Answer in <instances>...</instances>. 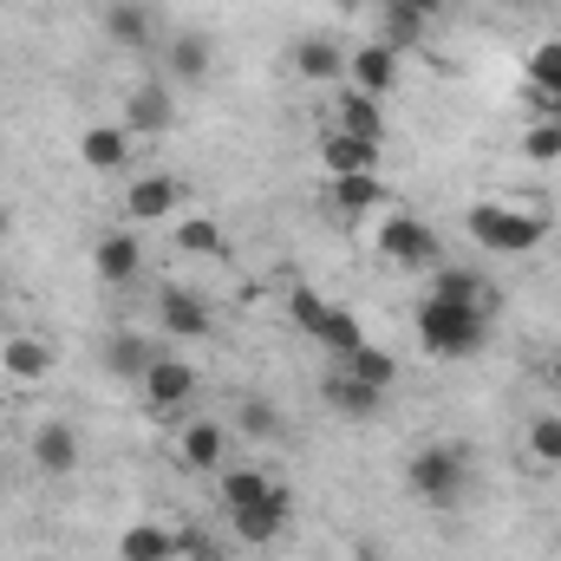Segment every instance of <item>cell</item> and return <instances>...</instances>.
<instances>
[{
	"label": "cell",
	"instance_id": "6da1fadb",
	"mask_svg": "<svg viewBox=\"0 0 561 561\" xmlns=\"http://www.w3.org/2000/svg\"><path fill=\"white\" fill-rule=\"evenodd\" d=\"M483 340H490V313H483V307L424 294V307H419V346L424 353H437V359H470V353H483Z\"/></svg>",
	"mask_w": 561,
	"mask_h": 561
},
{
	"label": "cell",
	"instance_id": "7a4b0ae2",
	"mask_svg": "<svg viewBox=\"0 0 561 561\" xmlns=\"http://www.w3.org/2000/svg\"><path fill=\"white\" fill-rule=\"evenodd\" d=\"M405 483H412V496L424 510H457L470 496V463H463L457 444H424L405 463Z\"/></svg>",
	"mask_w": 561,
	"mask_h": 561
},
{
	"label": "cell",
	"instance_id": "3957f363",
	"mask_svg": "<svg viewBox=\"0 0 561 561\" xmlns=\"http://www.w3.org/2000/svg\"><path fill=\"white\" fill-rule=\"evenodd\" d=\"M470 236L496 255H529V249H542L549 222L529 209H510V203H470Z\"/></svg>",
	"mask_w": 561,
	"mask_h": 561
},
{
	"label": "cell",
	"instance_id": "277c9868",
	"mask_svg": "<svg viewBox=\"0 0 561 561\" xmlns=\"http://www.w3.org/2000/svg\"><path fill=\"white\" fill-rule=\"evenodd\" d=\"M379 255L399 262V268H431V262H437V236L424 229L419 216L386 209V216H379Z\"/></svg>",
	"mask_w": 561,
	"mask_h": 561
},
{
	"label": "cell",
	"instance_id": "5b68a950",
	"mask_svg": "<svg viewBox=\"0 0 561 561\" xmlns=\"http://www.w3.org/2000/svg\"><path fill=\"white\" fill-rule=\"evenodd\" d=\"M170 125H176V92L157 85V79H144L138 92L125 99V131H138V138H163Z\"/></svg>",
	"mask_w": 561,
	"mask_h": 561
},
{
	"label": "cell",
	"instance_id": "8992f818",
	"mask_svg": "<svg viewBox=\"0 0 561 561\" xmlns=\"http://www.w3.org/2000/svg\"><path fill=\"white\" fill-rule=\"evenodd\" d=\"M379 157H386V144H366V138H353V131H333V125L320 131V163L333 176H373Z\"/></svg>",
	"mask_w": 561,
	"mask_h": 561
},
{
	"label": "cell",
	"instance_id": "52a82bcc",
	"mask_svg": "<svg viewBox=\"0 0 561 561\" xmlns=\"http://www.w3.org/2000/svg\"><path fill=\"white\" fill-rule=\"evenodd\" d=\"M346 79H353V92L386 99V92L399 85V53H392L386 39H373V46H359V53L346 59Z\"/></svg>",
	"mask_w": 561,
	"mask_h": 561
},
{
	"label": "cell",
	"instance_id": "ba28073f",
	"mask_svg": "<svg viewBox=\"0 0 561 561\" xmlns=\"http://www.w3.org/2000/svg\"><path fill=\"white\" fill-rule=\"evenodd\" d=\"M138 386H144V399H150L157 412H176V405L196 392V366H183V359L157 353V359H150V373H144Z\"/></svg>",
	"mask_w": 561,
	"mask_h": 561
},
{
	"label": "cell",
	"instance_id": "9c48e42d",
	"mask_svg": "<svg viewBox=\"0 0 561 561\" xmlns=\"http://www.w3.org/2000/svg\"><path fill=\"white\" fill-rule=\"evenodd\" d=\"M176 203H183V176H138L125 190V216L131 222H163V216H176Z\"/></svg>",
	"mask_w": 561,
	"mask_h": 561
},
{
	"label": "cell",
	"instance_id": "30bf717a",
	"mask_svg": "<svg viewBox=\"0 0 561 561\" xmlns=\"http://www.w3.org/2000/svg\"><path fill=\"white\" fill-rule=\"evenodd\" d=\"M287 516H294V503H287V490H268L262 503H249V510H229V523H236V536L242 542H275L280 529H287Z\"/></svg>",
	"mask_w": 561,
	"mask_h": 561
},
{
	"label": "cell",
	"instance_id": "8fae6325",
	"mask_svg": "<svg viewBox=\"0 0 561 561\" xmlns=\"http://www.w3.org/2000/svg\"><path fill=\"white\" fill-rule=\"evenodd\" d=\"M320 399H327L340 419H373V412L386 405V392H373V386H366V379H353L346 366H333V373L320 379Z\"/></svg>",
	"mask_w": 561,
	"mask_h": 561
},
{
	"label": "cell",
	"instance_id": "7c38bea8",
	"mask_svg": "<svg viewBox=\"0 0 561 561\" xmlns=\"http://www.w3.org/2000/svg\"><path fill=\"white\" fill-rule=\"evenodd\" d=\"M157 320H163V333H176V340H203V333H209V307H203L190 287H163V294H157Z\"/></svg>",
	"mask_w": 561,
	"mask_h": 561
},
{
	"label": "cell",
	"instance_id": "4fadbf2b",
	"mask_svg": "<svg viewBox=\"0 0 561 561\" xmlns=\"http://www.w3.org/2000/svg\"><path fill=\"white\" fill-rule=\"evenodd\" d=\"M333 209L340 216H386V176L373 170V176H333Z\"/></svg>",
	"mask_w": 561,
	"mask_h": 561
},
{
	"label": "cell",
	"instance_id": "5bb4252c",
	"mask_svg": "<svg viewBox=\"0 0 561 561\" xmlns=\"http://www.w3.org/2000/svg\"><path fill=\"white\" fill-rule=\"evenodd\" d=\"M79 157H85V170H125L131 163V131L125 125H85Z\"/></svg>",
	"mask_w": 561,
	"mask_h": 561
},
{
	"label": "cell",
	"instance_id": "9a60e30c",
	"mask_svg": "<svg viewBox=\"0 0 561 561\" xmlns=\"http://www.w3.org/2000/svg\"><path fill=\"white\" fill-rule=\"evenodd\" d=\"M333 131H353V138H366V144H386V105L366 99V92H340Z\"/></svg>",
	"mask_w": 561,
	"mask_h": 561
},
{
	"label": "cell",
	"instance_id": "2e32d148",
	"mask_svg": "<svg viewBox=\"0 0 561 561\" xmlns=\"http://www.w3.org/2000/svg\"><path fill=\"white\" fill-rule=\"evenodd\" d=\"M92 268H99V280H112V287H125V280H138L144 268V249L131 229H118V236H105L99 242V255H92Z\"/></svg>",
	"mask_w": 561,
	"mask_h": 561
},
{
	"label": "cell",
	"instance_id": "e0dca14e",
	"mask_svg": "<svg viewBox=\"0 0 561 561\" xmlns=\"http://www.w3.org/2000/svg\"><path fill=\"white\" fill-rule=\"evenodd\" d=\"M294 72H300V79H313V85H333V79H346V53H340L327 33H313V39H300V46H294Z\"/></svg>",
	"mask_w": 561,
	"mask_h": 561
},
{
	"label": "cell",
	"instance_id": "ac0fdd59",
	"mask_svg": "<svg viewBox=\"0 0 561 561\" xmlns=\"http://www.w3.org/2000/svg\"><path fill=\"white\" fill-rule=\"evenodd\" d=\"M33 463H39L46 477H72V463H79L72 424H39V431H33Z\"/></svg>",
	"mask_w": 561,
	"mask_h": 561
},
{
	"label": "cell",
	"instance_id": "d6986e66",
	"mask_svg": "<svg viewBox=\"0 0 561 561\" xmlns=\"http://www.w3.org/2000/svg\"><path fill=\"white\" fill-rule=\"evenodd\" d=\"M313 340H320L333 359H353V353L366 346V327H359V313H346V307H327V313L313 320Z\"/></svg>",
	"mask_w": 561,
	"mask_h": 561
},
{
	"label": "cell",
	"instance_id": "ffe728a7",
	"mask_svg": "<svg viewBox=\"0 0 561 561\" xmlns=\"http://www.w3.org/2000/svg\"><path fill=\"white\" fill-rule=\"evenodd\" d=\"M222 457H229V431L209 419H196L183 431V463L190 470H222Z\"/></svg>",
	"mask_w": 561,
	"mask_h": 561
},
{
	"label": "cell",
	"instance_id": "44dd1931",
	"mask_svg": "<svg viewBox=\"0 0 561 561\" xmlns=\"http://www.w3.org/2000/svg\"><path fill=\"white\" fill-rule=\"evenodd\" d=\"M118 561H176V536L163 523H131L118 536Z\"/></svg>",
	"mask_w": 561,
	"mask_h": 561
},
{
	"label": "cell",
	"instance_id": "7402d4cb",
	"mask_svg": "<svg viewBox=\"0 0 561 561\" xmlns=\"http://www.w3.org/2000/svg\"><path fill=\"white\" fill-rule=\"evenodd\" d=\"M170 72H176V85H203L209 79V39L203 33H176L170 39Z\"/></svg>",
	"mask_w": 561,
	"mask_h": 561
},
{
	"label": "cell",
	"instance_id": "603a6c76",
	"mask_svg": "<svg viewBox=\"0 0 561 561\" xmlns=\"http://www.w3.org/2000/svg\"><path fill=\"white\" fill-rule=\"evenodd\" d=\"M431 294H437V300H463V307H483V313L496 307L490 280H483V275H470V268H444V275L431 280Z\"/></svg>",
	"mask_w": 561,
	"mask_h": 561
},
{
	"label": "cell",
	"instance_id": "cb8c5ba5",
	"mask_svg": "<svg viewBox=\"0 0 561 561\" xmlns=\"http://www.w3.org/2000/svg\"><path fill=\"white\" fill-rule=\"evenodd\" d=\"M340 366H346L353 379H366L373 392H392V379H399V359H392L386 346H373V340H366V346H359L353 359H340Z\"/></svg>",
	"mask_w": 561,
	"mask_h": 561
},
{
	"label": "cell",
	"instance_id": "d4e9b609",
	"mask_svg": "<svg viewBox=\"0 0 561 561\" xmlns=\"http://www.w3.org/2000/svg\"><path fill=\"white\" fill-rule=\"evenodd\" d=\"M0 359H7V373H13V379H46V366H53V353H46L33 333L7 340V353H0Z\"/></svg>",
	"mask_w": 561,
	"mask_h": 561
},
{
	"label": "cell",
	"instance_id": "484cf974",
	"mask_svg": "<svg viewBox=\"0 0 561 561\" xmlns=\"http://www.w3.org/2000/svg\"><path fill=\"white\" fill-rule=\"evenodd\" d=\"M150 359H157V353L144 346L138 333H118V340L105 346V366H112L118 379H144V373H150Z\"/></svg>",
	"mask_w": 561,
	"mask_h": 561
},
{
	"label": "cell",
	"instance_id": "4316f807",
	"mask_svg": "<svg viewBox=\"0 0 561 561\" xmlns=\"http://www.w3.org/2000/svg\"><path fill=\"white\" fill-rule=\"evenodd\" d=\"M105 33H112L118 46H144V39H150V13H144L138 0H118V7L105 13Z\"/></svg>",
	"mask_w": 561,
	"mask_h": 561
},
{
	"label": "cell",
	"instance_id": "83f0119b",
	"mask_svg": "<svg viewBox=\"0 0 561 561\" xmlns=\"http://www.w3.org/2000/svg\"><path fill=\"white\" fill-rule=\"evenodd\" d=\"M176 249H183V255H222V229H216L209 216H183V222H176Z\"/></svg>",
	"mask_w": 561,
	"mask_h": 561
},
{
	"label": "cell",
	"instance_id": "f1b7e54d",
	"mask_svg": "<svg viewBox=\"0 0 561 561\" xmlns=\"http://www.w3.org/2000/svg\"><path fill=\"white\" fill-rule=\"evenodd\" d=\"M268 490H275V483H268L262 470H222V503H229V510H249V503H262Z\"/></svg>",
	"mask_w": 561,
	"mask_h": 561
},
{
	"label": "cell",
	"instance_id": "f546056e",
	"mask_svg": "<svg viewBox=\"0 0 561 561\" xmlns=\"http://www.w3.org/2000/svg\"><path fill=\"white\" fill-rule=\"evenodd\" d=\"M386 26H392V39H386V46L399 53V46H412V39L424 33V13H419V7H405V0H386Z\"/></svg>",
	"mask_w": 561,
	"mask_h": 561
},
{
	"label": "cell",
	"instance_id": "4dcf8cb0",
	"mask_svg": "<svg viewBox=\"0 0 561 561\" xmlns=\"http://www.w3.org/2000/svg\"><path fill=\"white\" fill-rule=\"evenodd\" d=\"M523 157H529V163H556L561 157V125L556 118H542V125L523 131Z\"/></svg>",
	"mask_w": 561,
	"mask_h": 561
},
{
	"label": "cell",
	"instance_id": "1f68e13d",
	"mask_svg": "<svg viewBox=\"0 0 561 561\" xmlns=\"http://www.w3.org/2000/svg\"><path fill=\"white\" fill-rule=\"evenodd\" d=\"M242 437H280V412L268 405V399H242Z\"/></svg>",
	"mask_w": 561,
	"mask_h": 561
},
{
	"label": "cell",
	"instance_id": "d6a6232c",
	"mask_svg": "<svg viewBox=\"0 0 561 561\" xmlns=\"http://www.w3.org/2000/svg\"><path fill=\"white\" fill-rule=\"evenodd\" d=\"M529 450H536L542 463H561V419H536L529 424Z\"/></svg>",
	"mask_w": 561,
	"mask_h": 561
},
{
	"label": "cell",
	"instance_id": "836d02e7",
	"mask_svg": "<svg viewBox=\"0 0 561 561\" xmlns=\"http://www.w3.org/2000/svg\"><path fill=\"white\" fill-rule=\"evenodd\" d=\"M287 313H294V327H300V333H313V320L327 313V300H320L313 287H294V294H287Z\"/></svg>",
	"mask_w": 561,
	"mask_h": 561
},
{
	"label": "cell",
	"instance_id": "e575fe53",
	"mask_svg": "<svg viewBox=\"0 0 561 561\" xmlns=\"http://www.w3.org/2000/svg\"><path fill=\"white\" fill-rule=\"evenodd\" d=\"M405 7H419V13H437V7H444V0H405Z\"/></svg>",
	"mask_w": 561,
	"mask_h": 561
},
{
	"label": "cell",
	"instance_id": "d590c367",
	"mask_svg": "<svg viewBox=\"0 0 561 561\" xmlns=\"http://www.w3.org/2000/svg\"><path fill=\"white\" fill-rule=\"evenodd\" d=\"M549 386H556V392H561V359H556V366H549Z\"/></svg>",
	"mask_w": 561,
	"mask_h": 561
},
{
	"label": "cell",
	"instance_id": "8d00e7d4",
	"mask_svg": "<svg viewBox=\"0 0 561 561\" xmlns=\"http://www.w3.org/2000/svg\"><path fill=\"white\" fill-rule=\"evenodd\" d=\"M340 7H359V0H340Z\"/></svg>",
	"mask_w": 561,
	"mask_h": 561
}]
</instances>
